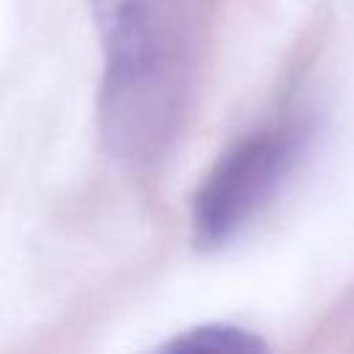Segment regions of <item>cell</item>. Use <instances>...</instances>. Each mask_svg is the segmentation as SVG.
I'll use <instances>...</instances> for the list:
<instances>
[{
	"instance_id": "6da1fadb",
	"label": "cell",
	"mask_w": 354,
	"mask_h": 354,
	"mask_svg": "<svg viewBox=\"0 0 354 354\" xmlns=\"http://www.w3.org/2000/svg\"><path fill=\"white\" fill-rule=\"evenodd\" d=\"M100 47V133L127 166L155 163L171 144L191 83L183 0H88Z\"/></svg>"
},
{
	"instance_id": "7a4b0ae2",
	"label": "cell",
	"mask_w": 354,
	"mask_h": 354,
	"mask_svg": "<svg viewBox=\"0 0 354 354\" xmlns=\"http://www.w3.org/2000/svg\"><path fill=\"white\" fill-rule=\"evenodd\" d=\"M307 144L301 124H282L232 147L194 196V241L202 249L227 243L282 185Z\"/></svg>"
},
{
	"instance_id": "3957f363",
	"label": "cell",
	"mask_w": 354,
	"mask_h": 354,
	"mask_svg": "<svg viewBox=\"0 0 354 354\" xmlns=\"http://www.w3.org/2000/svg\"><path fill=\"white\" fill-rule=\"evenodd\" d=\"M152 354H271L266 340L249 329L232 324H205L194 326Z\"/></svg>"
}]
</instances>
